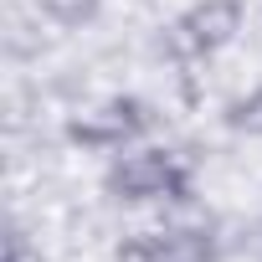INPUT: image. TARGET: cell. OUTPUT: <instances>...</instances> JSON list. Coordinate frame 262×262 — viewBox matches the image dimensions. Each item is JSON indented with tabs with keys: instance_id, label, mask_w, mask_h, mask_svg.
<instances>
[{
	"instance_id": "cell-1",
	"label": "cell",
	"mask_w": 262,
	"mask_h": 262,
	"mask_svg": "<svg viewBox=\"0 0 262 262\" xmlns=\"http://www.w3.org/2000/svg\"><path fill=\"white\" fill-rule=\"evenodd\" d=\"M103 190H108V201H118V206H155V201L185 206V201L195 195V175H190V165H185L175 149L144 144V149H123V155L108 165Z\"/></svg>"
},
{
	"instance_id": "cell-2",
	"label": "cell",
	"mask_w": 262,
	"mask_h": 262,
	"mask_svg": "<svg viewBox=\"0 0 262 262\" xmlns=\"http://www.w3.org/2000/svg\"><path fill=\"white\" fill-rule=\"evenodd\" d=\"M242 21H247V6H242V0H195V6H185V11L165 26L160 52H165L175 67L206 62V57H216V52H226V47L236 41Z\"/></svg>"
},
{
	"instance_id": "cell-3",
	"label": "cell",
	"mask_w": 262,
	"mask_h": 262,
	"mask_svg": "<svg viewBox=\"0 0 262 262\" xmlns=\"http://www.w3.org/2000/svg\"><path fill=\"white\" fill-rule=\"evenodd\" d=\"M155 128V108L134 93H113L82 113L67 118V144L88 149V155H123V149H134L144 134Z\"/></svg>"
},
{
	"instance_id": "cell-4",
	"label": "cell",
	"mask_w": 262,
	"mask_h": 262,
	"mask_svg": "<svg viewBox=\"0 0 262 262\" xmlns=\"http://www.w3.org/2000/svg\"><path fill=\"white\" fill-rule=\"evenodd\" d=\"M113 262H216V236H211V226L128 231L113 247Z\"/></svg>"
},
{
	"instance_id": "cell-5",
	"label": "cell",
	"mask_w": 262,
	"mask_h": 262,
	"mask_svg": "<svg viewBox=\"0 0 262 262\" xmlns=\"http://www.w3.org/2000/svg\"><path fill=\"white\" fill-rule=\"evenodd\" d=\"M221 123L231 128V134H242V139H262V82H257L252 93L231 98L226 113H221Z\"/></svg>"
},
{
	"instance_id": "cell-6",
	"label": "cell",
	"mask_w": 262,
	"mask_h": 262,
	"mask_svg": "<svg viewBox=\"0 0 262 262\" xmlns=\"http://www.w3.org/2000/svg\"><path fill=\"white\" fill-rule=\"evenodd\" d=\"M36 11H41L52 26H62V31H77V26L98 21L103 0H36Z\"/></svg>"
},
{
	"instance_id": "cell-7",
	"label": "cell",
	"mask_w": 262,
	"mask_h": 262,
	"mask_svg": "<svg viewBox=\"0 0 262 262\" xmlns=\"http://www.w3.org/2000/svg\"><path fill=\"white\" fill-rule=\"evenodd\" d=\"M6 262H47V257H41V247H36L21 226H11V231H6Z\"/></svg>"
}]
</instances>
